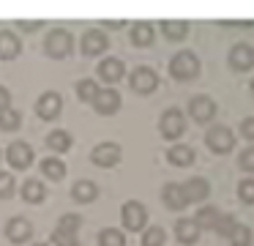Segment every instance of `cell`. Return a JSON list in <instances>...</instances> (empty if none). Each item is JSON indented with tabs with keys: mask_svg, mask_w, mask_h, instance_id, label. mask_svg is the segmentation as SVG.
<instances>
[{
	"mask_svg": "<svg viewBox=\"0 0 254 246\" xmlns=\"http://www.w3.org/2000/svg\"><path fill=\"white\" fill-rule=\"evenodd\" d=\"M39 167H41V175H47L50 180H61L63 175H66V164H63V159H58V156H44Z\"/></svg>",
	"mask_w": 254,
	"mask_h": 246,
	"instance_id": "obj_27",
	"label": "cell"
},
{
	"mask_svg": "<svg viewBox=\"0 0 254 246\" xmlns=\"http://www.w3.org/2000/svg\"><path fill=\"white\" fill-rule=\"evenodd\" d=\"M227 58H230V66L235 71H252L254 69V47H252V44H246V41L235 44Z\"/></svg>",
	"mask_w": 254,
	"mask_h": 246,
	"instance_id": "obj_14",
	"label": "cell"
},
{
	"mask_svg": "<svg viewBox=\"0 0 254 246\" xmlns=\"http://www.w3.org/2000/svg\"><path fill=\"white\" fill-rule=\"evenodd\" d=\"M99 77H101V82H110V87H112L115 82H121L126 77V66H123L121 58H104L99 63Z\"/></svg>",
	"mask_w": 254,
	"mask_h": 246,
	"instance_id": "obj_17",
	"label": "cell"
},
{
	"mask_svg": "<svg viewBox=\"0 0 254 246\" xmlns=\"http://www.w3.org/2000/svg\"><path fill=\"white\" fill-rule=\"evenodd\" d=\"M128 85H131V90L139 93V96H150V93L159 87V74H156L150 66H137V69L128 74Z\"/></svg>",
	"mask_w": 254,
	"mask_h": 246,
	"instance_id": "obj_7",
	"label": "cell"
},
{
	"mask_svg": "<svg viewBox=\"0 0 254 246\" xmlns=\"http://www.w3.org/2000/svg\"><path fill=\"white\" fill-rule=\"evenodd\" d=\"M6 159L14 169H30V164H33L36 156H33V148L25 140H14L11 145L6 148Z\"/></svg>",
	"mask_w": 254,
	"mask_h": 246,
	"instance_id": "obj_10",
	"label": "cell"
},
{
	"mask_svg": "<svg viewBox=\"0 0 254 246\" xmlns=\"http://www.w3.org/2000/svg\"><path fill=\"white\" fill-rule=\"evenodd\" d=\"M71 197L79 205H88V202H93L96 197H99V186L90 178H79V180H74V186H71Z\"/></svg>",
	"mask_w": 254,
	"mask_h": 246,
	"instance_id": "obj_21",
	"label": "cell"
},
{
	"mask_svg": "<svg viewBox=\"0 0 254 246\" xmlns=\"http://www.w3.org/2000/svg\"><path fill=\"white\" fill-rule=\"evenodd\" d=\"M6 107H11V90L0 85V109H6Z\"/></svg>",
	"mask_w": 254,
	"mask_h": 246,
	"instance_id": "obj_41",
	"label": "cell"
},
{
	"mask_svg": "<svg viewBox=\"0 0 254 246\" xmlns=\"http://www.w3.org/2000/svg\"><path fill=\"white\" fill-rule=\"evenodd\" d=\"M159 30L167 41H183L189 36V30H191V25L186 19H161Z\"/></svg>",
	"mask_w": 254,
	"mask_h": 246,
	"instance_id": "obj_22",
	"label": "cell"
},
{
	"mask_svg": "<svg viewBox=\"0 0 254 246\" xmlns=\"http://www.w3.org/2000/svg\"><path fill=\"white\" fill-rule=\"evenodd\" d=\"M6 238L11 241V244H25V241L33 238V224L28 222L25 216H11L6 222Z\"/></svg>",
	"mask_w": 254,
	"mask_h": 246,
	"instance_id": "obj_13",
	"label": "cell"
},
{
	"mask_svg": "<svg viewBox=\"0 0 254 246\" xmlns=\"http://www.w3.org/2000/svg\"><path fill=\"white\" fill-rule=\"evenodd\" d=\"M71 49H74V38H71V33H68V30H63V27H55V30L47 33L44 52L50 55V58L63 60V58H68V55H71Z\"/></svg>",
	"mask_w": 254,
	"mask_h": 246,
	"instance_id": "obj_3",
	"label": "cell"
},
{
	"mask_svg": "<svg viewBox=\"0 0 254 246\" xmlns=\"http://www.w3.org/2000/svg\"><path fill=\"white\" fill-rule=\"evenodd\" d=\"M170 77L178 82H191L199 77V58L191 49H181L178 55H172L170 60Z\"/></svg>",
	"mask_w": 254,
	"mask_h": 246,
	"instance_id": "obj_1",
	"label": "cell"
},
{
	"mask_svg": "<svg viewBox=\"0 0 254 246\" xmlns=\"http://www.w3.org/2000/svg\"><path fill=\"white\" fill-rule=\"evenodd\" d=\"M63 112V96L58 90H47L39 96V101H36V115H39L41 120H55L58 115Z\"/></svg>",
	"mask_w": 254,
	"mask_h": 246,
	"instance_id": "obj_8",
	"label": "cell"
},
{
	"mask_svg": "<svg viewBox=\"0 0 254 246\" xmlns=\"http://www.w3.org/2000/svg\"><path fill=\"white\" fill-rule=\"evenodd\" d=\"M33 246H50V244H33Z\"/></svg>",
	"mask_w": 254,
	"mask_h": 246,
	"instance_id": "obj_43",
	"label": "cell"
},
{
	"mask_svg": "<svg viewBox=\"0 0 254 246\" xmlns=\"http://www.w3.org/2000/svg\"><path fill=\"white\" fill-rule=\"evenodd\" d=\"M164 241H167L164 227H145V233H142V246H164Z\"/></svg>",
	"mask_w": 254,
	"mask_h": 246,
	"instance_id": "obj_32",
	"label": "cell"
},
{
	"mask_svg": "<svg viewBox=\"0 0 254 246\" xmlns=\"http://www.w3.org/2000/svg\"><path fill=\"white\" fill-rule=\"evenodd\" d=\"M52 246H79L77 233H66V230H58L52 233Z\"/></svg>",
	"mask_w": 254,
	"mask_h": 246,
	"instance_id": "obj_35",
	"label": "cell"
},
{
	"mask_svg": "<svg viewBox=\"0 0 254 246\" xmlns=\"http://www.w3.org/2000/svg\"><path fill=\"white\" fill-rule=\"evenodd\" d=\"M238 167H241L246 175L254 178V145H249V148L241 151V156H238Z\"/></svg>",
	"mask_w": 254,
	"mask_h": 246,
	"instance_id": "obj_36",
	"label": "cell"
},
{
	"mask_svg": "<svg viewBox=\"0 0 254 246\" xmlns=\"http://www.w3.org/2000/svg\"><path fill=\"white\" fill-rule=\"evenodd\" d=\"M252 93H254V80H252Z\"/></svg>",
	"mask_w": 254,
	"mask_h": 246,
	"instance_id": "obj_44",
	"label": "cell"
},
{
	"mask_svg": "<svg viewBox=\"0 0 254 246\" xmlns=\"http://www.w3.org/2000/svg\"><path fill=\"white\" fill-rule=\"evenodd\" d=\"M205 145H208V151L216 153V156H227V153H232V148L238 145V137L230 126L216 123L205 131Z\"/></svg>",
	"mask_w": 254,
	"mask_h": 246,
	"instance_id": "obj_2",
	"label": "cell"
},
{
	"mask_svg": "<svg viewBox=\"0 0 254 246\" xmlns=\"http://www.w3.org/2000/svg\"><path fill=\"white\" fill-rule=\"evenodd\" d=\"M128 36H131L134 47H150L153 38H156V27L150 25V22H134L131 30H128Z\"/></svg>",
	"mask_w": 254,
	"mask_h": 246,
	"instance_id": "obj_24",
	"label": "cell"
},
{
	"mask_svg": "<svg viewBox=\"0 0 254 246\" xmlns=\"http://www.w3.org/2000/svg\"><path fill=\"white\" fill-rule=\"evenodd\" d=\"M238 200H241L243 205H254V178L252 175H246V178L238 183Z\"/></svg>",
	"mask_w": 254,
	"mask_h": 246,
	"instance_id": "obj_33",
	"label": "cell"
},
{
	"mask_svg": "<svg viewBox=\"0 0 254 246\" xmlns=\"http://www.w3.org/2000/svg\"><path fill=\"white\" fill-rule=\"evenodd\" d=\"M254 244V233L249 224H238L230 235V246H252Z\"/></svg>",
	"mask_w": 254,
	"mask_h": 246,
	"instance_id": "obj_30",
	"label": "cell"
},
{
	"mask_svg": "<svg viewBox=\"0 0 254 246\" xmlns=\"http://www.w3.org/2000/svg\"><path fill=\"white\" fill-rule=\"evenodd\" d=\"M241 134L254 145V115H249V118H243V120H241Z\"/></svg>",
	"mask_w": 254,
	"mask_h": 246,
	"instance_id": "obj_39",
	"label": "cell"
},
{
	"mask_svg": "<svg viewBox=\"0 0 254 246\" xmlns=\"http://www.w3.org/2000/svg\"><path fill=\"white\" fill-rule=\"evenodd\" d=\"M219 219H221V211L216 205H202L197 211V216H194V222L199 224V230H216Z\"/></svg>",
	"mask_w": 254,
	"mask_h": 246,
	"instance_id": "obj_26",
	"label": "cell"
},
{
	"mask_svg": "<svg viewBox=\"0 0 254 246\" xmlns=\"http://www.w3.org/2000/svg\"><path fill=\"white\" fill-rule=\"evenodd\" d=\"M123 159V151L118 142H99V145L90 151V162L96 167H115L118 162Z\"/></svg>",
	"mask_w": 254,
	"mask_h": 246,
	"instance_id": "obj_9",
	"label": "cell"
},
{
	"mask_svg": "<svg viewBox=\"0 0 254 246\" xmlns=\"http://www.w3.org/2000/svg\"><path fill=\"white\" fill-rule=\"evenodd\" d=\"M17 27H19V30H25V33H33V30H41L44 22H39V19H19Z\"/></svg>",
	"mask_w": 254,
	"mask_h": 246,
	"instance_id": "obj_40",
	"label": "cell"
},
{
	"mask_svg": "<svg viewBox=\"0 0 254 246\" xmlns=\"http://www.w3.org/2000/svg\"><path fill=\"white\" fill-rule=\"evenodd\" d=\"M71 145H74V137L68 134L66 129H52L50 134H47V148H50L52 153H68L71 151Z\"/></svg>",
	"mask_w": 254,
	"mask_h": 246,
	"instance_id": "obj_23",
	"label": "cell"
},
{
	"mask_svg": "<svg viewBox=\"0 0 254 246\" xmlns=\"http://www.w3.org/2000/svg\"><path fill=\"white\" fill-rule=\"evenodd\" d=\"M161 202H164L170 211H183L189 205L186 194H183V186L178 180H170V183L161 186Z\"/></svg>",
	"mask_w": 254,
	"mask_h": 246,
	"instance_id": "obj_16",
	"label": "cell"
},
{
	"mask_svg": "<svg viewBox=\"0 0 254 246\" xmlns=\"http://www.w3.org/2000/svg\"><path fill=\"white\" fill-rule=\"evenodd\" d=\"M183 131H186V115L178 107L164 109L159 118V134L164 140H178V137H183Z\"/></svg>",
	"mask_w": 254,
	"mask_h": 246,
	"instance_id": "obj_5",
	"label": "cell"
},
{
	"mask_svg": "<svg viewBox=\"0 0 254 246\" xmlns=\"http://www.w3.org/2000/svg\"><path fill=\"white\" fill-rule=\"evenodd\" d=\"M121 104H123V98L115 87H101L99 96L93 98V109L99 115H115L121 109Z\"/></svg>",
	"mask_w": 254,
	"mask_h": 246,
	"instance_id": "obj_12",
	"label": "cell"
},
{
	"mask_svg": "<svg viewBox=\"0 0 254 246\" xmlns=\"http://www.w3.org/2000/svg\"><path fill=\"white\" fill-rule=\"evenodd\" d=\"M22 200L25 202H33V205H39V202H44L47 200V186L41 183L39 178H30V180H25L22 183Z\"/></svg>",
	"mask_w": 254,
	"mask_h": 246,
	"instance_id": "obj_25",
	"label": "cell"
},
{
	"mask_svg": "<svg viewBox=\"0 0 254 246\" xmlns=\"http://www.w3.org/2000/svg\"><path fill=\"white\" fill-rule=\"evenodd\" d=\"M238 224H241V222H238V219L232 216V213H221V219H219V224H216L213 233H216V235H224V238H230L232 230H235Z\"/></svg>",
	"mask_w": 254,
	"mask_h": 246,
	"instance_id": "obj_34",
	"label": "cell"
},
{
	"mask_svg": "<svg viewBox=\"0 0 254 246\" xmlns=\"http://www.w3.org/2000/svg\"><path fill=\"white\" fill-rule=\"evenodd\" d=\"M99 246H126V235L118 227H104L99 233Z\"/></svg>",
	"mask_w": 254,
	"mask_h": 246,
	"instance_id": "obj_29",
	"label": "cell"
},
{
	"mask_svg": "<svg viewBox=\"0 0 254 246\" xmlns=\"http://www.w3.org/2000/svg\"><path fill=\"white\" fill-rule=\"evenodd\" d=\"M183 194H186L189 202H205L210 194V180L202 178V175H191L189 180H183Z\"/></svg>",
	"mask_w": 254,
	"mask_h": 246,
	"instance_id": "obj_15",
	"label": "cell"
},
{
	"mask_svg": "<svg viewBox=\"0 0 254 246\" xmlns=\"http://www.w3.org/2000/svg\"><path fill=\"white\" fill-rule=\"evenodd\" d=\"M121 222L128 233H139V230H145V224H148V208L139 200H126L121 205Z\"/></svg>",
	"mask_w": 254,
	"mask_h": 246,
	"instance_id": "obj_4",
	"label": "cell"
},
{
	"mask_svg": "<svg viewBox=\"0 0 254 246\" xmlns=\"http://www.w3.org/2000/svg\"><path fill=\"white\" fill-rule=\"evenodd\" d=\"M199 224L194 222V219H178L175 222V238H178V244H183V246H194L199 241Z\"/></svg>",
	"mask_w": 254,
	"mask_h": 246,
	"instance_id": "obj_19",
	"label": "cell"
},
{
	"mask_svg": "<svg viewBox=\"0 0 254 246\" xmlns=\"http://www.w3.org/2000/svg\"><path fill=\"white\" fill-rule=\"evenodd\" d=\"M82 227V216L79 213H63L61 222H58V230H66V233H77Z\"/></svg>",
	"mask_w": 254,
	"mask_h": 246,
	"instance_id": "obj_37",
	"label": "cell"
},
{
	"mask_svg": "<svg viewBox=\"0 0 254 246\" xmlns=\"http://www.w3.org/2000/svg\"><path fill=\"white\" fill-rule=\"evenodd\" d=\"M194 159H197V151L191 145H183V142H175L172 148H167V162L172 167H191Z\"/></svg>",
	"mask_w": 254,
	"mask_h": 246,
	"instance_id": "obj_18",
	"label": "cell"
},
{
	"mask_svg": "<svg viewBox=\"0 0 254 246\" xmlns=\"http://www.w3.org/2000/svg\"><path fill=\"white\" fill-rule=\"evenodd\" d=\"M22 126V112L17 107L0 109V131H17Z\"/></svg>",
	"mask_w": 254,
	"mask_h": 246,
	"instance_id": "obj_28",
	"label": "cell"
},
{
	"mask_svg": "<svg viewBox=\"0 0 254 246\" xmlns=\"http://www.w3.org/2000/svg\"><path fill=\"white\" fill-rule=\"evenodd\" d=\"M104 27H110V30H121V27H126V22H121V19H107Z\"/></svg>",
	"mask_w": 254,
	"mask_h": 246,
	"instance_id": "obj_42",
	"label": "cell"
},
{
	"mask_svg": "<svg viewBox=\"0 0 254 246\" xmlns=\"http://www.w3.org/2000/svg\"><path fill=\"white\" fill-rule=\"evenodd\" d=\"M82 55H88V58H96V55H104L107 47H110V38H107V33L101 30V27H90V30H85L82 36Z\"/></svg>",
	"mask_w": 254,
	"mask_h": 246,
	"instance_id": "obj_11",
	"label": "cell"
},
{
	"mask_svg": "<svg viewBox=\"0 0 254 246\" xmlns=\"http://www.w3.org/2000/svg\"><path fill=\"white\" fill-rule=\"evenodd\" d=\"M17 183H14V175L11 172H0V200H8L14 194Z\"/></svg>",
	"mask_w": 254,
	"mask_h": 246,
	"instance_id": "obj_38",
	"label": "cell"
},
{
	"mask_svg": "<svg viewBox=\"0 0 254 246\" xmlns=\"http://www.w3.org/2000/svg\"><path fill=\"white\" fill-rule=\"evenodd\" d=\"M99 82H93V80H79L77 82V96L82 98L85 104H93V98L99 96Z\"/></svg>",
	"mask_w": 254,
	"mask_h": 246,
	"instance_id": "obj_31",
	"label": "cell"
},
{
	"mask_svg": "<svg viewBox=\"0 0 254 246\" xmlns=\"http://www.w3.org/2000/svg\"><path fill=\"white\" fill-rule=\"evenodd\" d=\"M219 115V104L213 101L205 93H197V96L189 98V118L197 120V123H210V120Z\"/></svg>",
	"mask_w": 254,
	"mask_h": 246,
	"instance_id": "obj_6",
	"label": "cell"
},
{
	"mask_svg": "<svg viewBox=\"0 0 254 246\" xmlns=\"http://www.w3.org/2000/svg\"><path fill=\"white\" fill-rule=\"evenodd\" d=\"M22 52V38L11 30H0V60H14Z\"/></svg>",
	"mask_w": 254,
	"mask_h": 246,
	"instance_id": "obj_20",
	"label": "cell"
}]
</instances>
